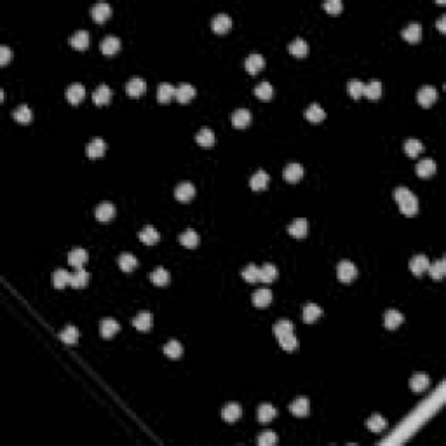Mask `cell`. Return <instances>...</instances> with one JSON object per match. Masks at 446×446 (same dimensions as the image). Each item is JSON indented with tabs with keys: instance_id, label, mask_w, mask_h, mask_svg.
<instances>
[{
	"instance_id": "obj_30",
	"label": "cell",
	"mask_w": 446,
	"mask_h": 446,
	"mask_svg": "<svg viewBox=\"0 0 446 446\" xmlns=\"http://www.w3.org/2000/svg\"><path fill=\"white\" fill-rule=\"evenodd\" d=\"M115 216V206L112 202H101L96 207V218L100 221H110Z\"/></svg>"
},
{
	"instance_id": "obj_58",
	"label": "cell",
	"mask_w": 446,
	"mask_h": 446,
	"mask_svg": "<svg viewBox=\"0 0 446 446\" xmlns=\"http://www.w3.org/2000/svg\"><path fill=\"white\" fill-rule=\"evenodd\" d=\"M11 49L7 46H2L0 47V65H7L11 61Z\"/></svg>"
},
{
	"instance_id": "obj_4",
	"label": "cell",
	"mask_w": 446,
	"mask_h": 446,
	"mask_svg": "<svg viewBox=\"0 0 446 446\" xmlns=\"http://www.w3.org/2000/svg\"><path fill=\"white\" fill-rule=\"evenodd\" d=\"M211 28H213L216 34H227V32L232 28V18L225 13H220L211 20Z\"/></svg>"
},
{
	"instance_id": "obj_42",
	"label": "cell",
	"mask_w": 446,
	"mask_h": 446,
	"mask_svg": "<svg viewBox=\"0 0 446 446\" xmlns=\"http://www.w3.org/2000/svg\"><path fill=\"white\" fill-rule=\"evenodd\" d=\"M363 94H366L370 100H378L382 96V82L380 80H370L368 84H364Z\"/></svg>"
},
{
	"instance_id": "obj_35",
	"label": "cell",
	"mask_w": 446,
	"mask_h": 446,
	"mask_svg": "<svg viewBox=\"0 0 446 446\" xmlns=\"http://www.w3.org/2000/svg\"><path fill=\"white\" fill-rule=\"evenodd\" d=\"M89 39H91V35L87 30H77L70 37V44H72V47H75V49H86V47L89 46Z\"/></svg>"
},
{
	"instance_id": "obj_37",
	"label": "cell",
	"mask_w": 446,
	"mask_h": 446,
	"mask_svg": "<svg viewBox=\"0 0 446 446\" xmlns=\"http://www.w3.org/2000/svg\"><path fill=\"white\" fill-rule=\"evenodd\" d=\"M13 117L18 120V122H21V124H28L32 119H34V112H32V108L28 107V105H20V107L14 108Z\"/></svg>"
},
{
	"instance_id": "obj_56",
	"label": "cell",
	"mask_w": 446,
	"mask_h": 446,
	"mask_svg": "<svg viewBox=\"0 0 446 446\" xmlns=\"http://www.w3.org/2000/svg\"><path fill=\"white\" fill-rule=\"evenodd\" d=\"M277 443V436L274 430H263L258 436V444L260 446H272Z\"/></svg>"
},
{
	"instance_id": "obj_8",
	"label": "cell",
	"mask_w": 446,
	"mask_h": 446,
	"mask_svg": "<svg viewBox=\"0 0 446 446\" xmlns=\"http://www.w3.org/2000/svg\"><path fill=\"white\" fill-rule=\"evenodd\" d=\"M401 35H403L404 40H408V42L415 44L418 42L420 39H422V25L420 23H408L406 27L403 28V32H401Z\"/></svg>"
},
{
	"instance_id": "obj_11",
	"label": "cell",
	"mask_w": 446,
	"mask_h": 446,
	"mask_svg": "<svg viewBox=\"0 0 446 446\" xmlns=\"http://www.w3.org/2000/svg\"><path fill=\"white\" fill-rule=\"evenodd\" d=\"M119 330H120L119 321H115L113 317H105V319L101 321V324H100L101 336H105V338H112V336H115L117 333H119Z\"/></svg>"
},
{
	"instance_id": "obj_38",
	"label": "cell",
	"mask_w": 446,
	"mask_h": 446,
	"mask_svg": "<svg viewBox=\"0 0 446 446\" xmlns=\"http://www.w3.org/2000/svg\"><path fill=\"white\" fill-rule=\"evenodd\" d=\"M174 93H176V87H173L167 82L159 84V87H157V98H159L160 103H167L171 98H174Z\"/></svg>"
},
{
	"instance_id": "obj_6",
	"label": "cell",
	"mask_w": 446,
	"mask_h": 446,
	"mask_svg": "<svg viewBox=\"0 0 446 446\" xmlns=\"http://www.w3.org/2000/svg\"><path fill=\"white\" fill-rule=\"evenodd\" d=\"M91 14H93V20L94 21H98V23H103V21H107L108 18L112 16L110 4H107V2L94 4V6L91 7Z\"/></svg>"
},
{
	"instance_id": "obj_2",
	"label": "cell",
	"mask_w": 446,
	"mask_h": 446,
	"mask_svg": "<svg viewBox=\"0 0 446 446\" xmlns=\"http://www.w3.org/2000/svg\"><path fill=\"white\" fill-rule=\"evenodd\" d=\"M336 276L342 283H352L357 277V269L352 262L349 260H342L336 265Z\"/></svg>"
},
{
	"instance_id": "obj_17",
	"label": "cell",
	"mask_w": 446,
	"mask_h": 446,
	"mask_svg": "<svg viewBox=\"0 0 446 446\" xmlns=\"http://www.w3.org/2000/svg\"><path fill=\"white\" fill-rule=\"evenodd\" d=\"M87 258H89V255H87V251L84 250V248H74V250L70 251V255H68V262H70V265L75 267V269H82L84 263L87 262Z\"/></svg>"
},
{
	"instance_id": "obj_28",
	"label": "cell",
	"mask_w": 446,
	"mask_h": 446,
	"mask_svg": "<svg viewBox=\"0 0 446 446\" xmlns=\"http://www.w3.org/2000/svg\"><path fill=\"white\" fill-rule=\"evenodd\" d=\"M110 98H112V89L107 86V84L98 86L93 93V101L96 105H107L108 101H110Z\"/></svg>"
},
{
	"instance_id": "obj_34",
	"label": "cell",
	"mask_w": 446,
	"mask_h": 446,
	"mask_svg": "<svg viewBox=\"0 0 446 446\" xmlns=\"http://www.w3.org/2000/svg\"><path fill=\"white\" fill-rule=\"evenodd\" d=\"M288 49H290V53L293 54V56H305V54L309 53V42L303 40L302 37H297L288 44Z\"/></svg>"
},
{
	"instance_id": "obj_50",
	"label": "cell",
	"mask_w": 446,
	"mask_h": 446,
	"mask_svg": "<svg viewBox=\"0 0 446 446\" xmlns=\"http://www.w3.org/2000/svg\"><path fill=\"white\" fill-rule=\"evenodd\" d=\"M277 277V269L274 263H265L260 269V281L262 283H272Z\"/></svg>"
},
{
	"instance_id": "obj_32",
	"label": "cell",
	"mask_w": 446,
	"mask_h": 446,
	"mask_svg": "<svg viewBox=\"0 0 446 446\" xmlns=\"http://www.w3.org/2000/svg\"><path fill=\"white\" fill-rule=\"evenodd\" d=\"M269 181H270L269 173H267V171H263V169H258L257 173L251 176L250 185H251V188H253V190H263V188H267Z\"/></svg>"
},
{
	"instance_id": "obj_36",
	"label": "cell",
	"mask_w": 446,
	"mask_h": 446,
	"mask_svg": "<svg viewBox=\"0 0 446 446\" xmlns=\"http://www.w3.org/2000/svg\"><path fill=\"white\" fill-rule=\"evenodd\" d=\"M214 131L209 129V127H202V129H199V133L195 134V141L200 145V147H211V145H214Z\"/></svg>"
},
{
	"instance_id": "obj_51",
	"label": "cell",
	"mask_w": 446,
	"mask_h": 446,
	"mask_svg": "<svg viewBox=\"0 0 446 446\" xmlns=\"http://www.w3.org/2000/svg\"><path fill=\"white\" fill-rule=\"evenodd\" d=\"M277 340H279L281 347H283L284 350H297L298 349V338H297V335H295V331L293 333L279 336Z\"/></svg>"
},
{
	"instance_id": "obj_55",
	"label": "cell",
	"mask_w": 446,
	"mask_h": 446,
	"mask_svg": "<svg viewBox=\"0 0 446 446\" xmlns=\"http://www.w3.org/2000/svg\"><path fill=\"white\" fill-rule=\"evenodd\" d=\"M347 89H349V94L352 98H359V96H363L364 84L361 82V80H357V79H352V80H349V86H347Z\"/></svg>"
},
{
	"instance_id": "obj_52",
	"label": "cell",
	"mask_w": 446,
	"mask_h": 446,
	"mask_svg": "<svg viewBox=\"0 0 446 446\" xmlns=\"http://www.w3.org/2000/svg\"><path fill=\"white\" fill-rule=\"evenodd\" d=\"M255 94H257V96L260 98V100L269 101L270 98H272V94H274V87H272V84H270V82H260L257 87H255Z\"/></svg>"
},
{
	"instance_id": "obj_24",
	"label": "cell",
	"mask_w": 446,
	"mask_h": 446,
	"mask_svg": "<svg viewBox=\"0 0 446 446\" xmlns=\"http://www.w3.org/2000/svg\"><path fill=\"white\" fill-rule=\"evenodd\" d=\"M415 171L418 176L422 178H429L436 173V162L432 159H422L418 164L415 166Z\"/></svg>"
},
{
	"instance_id": "obj_1",
	"label": "cell",
	"mask_w": 446,
	"mask_h": 446,
	"mask_svg": "<svg viewBox=\"0 0 446 446\" xmlns=\"http://www.w3.org/2000/svg\"><path fill=\"white\" fill-rule=\"evenodd\" d=\"M394 199L399 204V209L406 216H413L418 213V199L416 195L408 188V186H397L394 190Z\"/></svg>"
},
{
	"instance_id": "obj_46",
	"label": "cell",
	"mask_w": 446,
	"mask_h": 446,
	"mask_svg": "<svg viewBox=\"0 0 446 446\" xmlns=\"http://www.w3.org/2000/svg\"><path fill=\"white\" fill-rule=\"evenodd\" d=\"M70 276H72V274H68L65 269L54 270V272H53V286L58 288V290L65 288L68 283H70Z\"/></svg>"
},
{
	"instance_id": "obj_26",
	"label": "cell",
	"mask_w": 446,
	"mask_h": 446,
	"mask_svg": "<svg viewBox=\"0 0 446 446\" xmlns=\"http://www.w3.org/2000/svg\"><path fill=\"white\" fill-rule=\"evenodd\" d=\"M133 326L140 331H148L150 326H152V314L147 312V310L138 312L133 319Z\"/></svg>"
},
{
	"instance_id": "obj_20",
	"label": "cell",
	"mask_w": 446,
	"mask_h": 446,
	"mask_svg": "<svg viewBox=\"0 0 446 446\" xmlns=\"http://www.w3.org/2000/svg\"><path fill=\"white\" fill-rule=\"evenodd\" d=\"M244 65H246V70L250 72V74H258V72L265 67V58L258 53H253L246 58V63Z\"/></svg>"
},
{
	"instance_id": "obj_57",
	"label": "cell",
	"mask_w": 446,
	"mask_h": 446,
	"mask_svg": "<svg viewBox=\"0 0 446 446\" xmlns=\"http://www.w3.org/2000/svg\"><path fill=\"white\" fill-rule=\"evenodd\" d=\"M324 9L330 14H338L340 11L343 9V4L342 0H326V2H324Z\"/></svg>"
},
{
	"instance_id": "obj_27",
	"label": "cell",
	"mask_w": 446,
	"mask_h": 446,
	"mask_svg": "<svg viewBox=\"0 0 446 446\" xmlns=\"http://www.w3.org/2000/svg\"><path fill=\"white\" fill-rule=\"evenodd\" d=\"M148 277L153 284H157V286H166V284H169V281H171V274L167 272L164 267H157L155 270L150 272Z\"/></svg>"
},
{
	"instance_id": "obj_31",
	"label": "cell",
	"mask_w": 446,
	"mask_h": 446,
	"mask_svg": "<svg viewBox=\"0 0 446 446\" xmlns=\"http://www.w3.org/2000/svg\"><path fill=\"white\" fill-rule=\"evenodd\" d=\"M119 49H120V39L115 37V35H107V37L101 40V51H103V54L112 56V54H115Z\"/></svg>"
},
{
	"instance_id": "obj_18",
	"label": "cell",
	"mask_w": 446,
	"mask_h": 446,
	"mask_svg": "<svg viewBox=\"0 0 446 446\" xmlns=\"http://www.w3.org/2000/svg\"><path fill=\"white\" fill-rule=\"evenodd\" d=\"M321 316H323V309L319 305H316V303H305L303 305V321L305 323H316Z\"/></svg>"
},
{
	"instance_id": "obj_53",
	"label": "cell",
	"mask_w": 446,
	"mask_h": 446,
	"mask_svg": "<svg viewBox=\"0 0 446 446\" xmlns=\"http://www.w3.org/2000/svg\"><path fill=\"white\" fill-rule=\"evenodd\" d=\"M60 338L63 340L65 343H68V345H70V343H77L79 342V330H77L75 326H72V324H68L60 333Z\"/></svg>"
},
{
	"instance_id": "obj_15",
	"label": "cell",
	"mask_w": 446,
	"mask_h": 446,
	"mask_svg": "<svg viewBox=\"0 0 446 446\" xmlns=\"http://www.w3.org/2000/svg\"><path fill=\"white\" fill-rule=\"evenodd\" d=\"M284 180L290 181V183H297L300 178L303 176V167L302 164L298 162H290L286 167H284Z\"/></svg>"
},
{
	"instance_id": "obj_47",
	"label": "cell",
	"mask_w": 446,
	"mask_h": 446,
	"mask_svg": "<svg viewBox=\"0 0 446 446\" xmlns=\"http://www.w3.org/2000/svg\"><path fill=\"white\" fill-rule=\"evenodd\" d=\"M404 152L409 157H416L423 152V143L416 138H409V140L404 141Z\"/></svg>"
},
{
	"instance_id": "obj_7",
	"label": "cell",
	"mask_w": 446,
	"mask_h": 446,
	"mask_svg": "<svg viewBox=\"0 0 446 446\" xmlns=\"http://www.w3.org/2000/svg\"><path fill=\"white\" fill-rule=\"evenodd\" d=\"M288 232L293 237L302 239V237H305L307 234H309V221H307L305 218H295V220L288 225Z\"/></svg>"
},
{
	"instance_id": "obj_13",
	"label": "cell",
	"mask_w": 446,
	"mask_h": 446,
	"mask_svg": "<svg viewBox=\"0 0 446 446\" xmlns=\"http://www.w3.org/2000/svg\"><path fill=\"white\" fill-rule=\"evenodd\" d=\"M126 91L129 96H141L147 91V82L141 77H133L129 82L126 84Z\"/></svg>"
},
{
	"instance_id": "obj_19",
	"label": "cell",
	"mask_w": 446,
	"mask_h": 446,
	"mask_svg": "<svg viewBox=\"0 0 446 446\" xmlns=\"http://www.w3.org/2000/svg\"><path fill=\"white\" fill-rule=\"evenodd\" d=\"M270 302H272V291L267 290V288H260V290H257L253 293V303H255V307H258V309H265V307H269Z\"/></svg>"
},
{
	"instance_id": "obj_12",
	"label": "cell",
	"mask_w": 446,
	"mask_h": 446,
	"mask_svg": "<svg viewBox=\"0 0 446 446\" xmlns=\"http://www.w3.org/2000/svg\"><path fill=\"white\" fill-rule=\"evenodd\" d=\"M251 122V112L248 108H237L232 113V124L237 129H244Z\"/></svg>"
},
{
	"instance_id": "obj_44",
	"label": "cell",
	"mask_w": 446,
	"mask_h": 446,
	"mask_svg": "<svg viewBox=\"0 0 446 446\" xmlns=\"http://www.w3.org/2000/svg\"><path fill=\"white\" fill-rule=\"evenodd\" d=\"M87 283H89V272L84 269H77L70 276V284L74 288H84Z\"/></svg>"
},
{
	"instance_id": "obj_39",
	"label": "cell",
	"mask_w": 446,
	"mask_h": 446,
	"mask_svg": "<svg viewBox=\"0 0 446 446\" xmlns=\"http://www.w3.org/2000/svg\"><path fill=\"white\" fill-rule=\"evenodd\" d=\"M366 425H368V429L373 430V432H382V430L387 427V420L383 418L380 413H373L370 418L366 420Z\"/></svg>"
},
{
	"instance_id": "obj_48",
	"label": "cell",
	"mask_w": 446,
	"mask_h": 446,
	"mask_svg": "<svg viewBox=\"0 0 446 446\" xmlns=\"http://www.w3.org/2000/svg\"><path fill=\"white\" fill-rule=\"evenodd\" d=\"M427 270H429L430 277H432L434 281H441L444 277V274H446V262L441 258V260L434 262L432 265H429V269H427Z\"/></svg>"
},
{
	"instance_id": "obj_41",
	"label": "cell",
	"mask_w": 446,
	"mask_h": 446,
	"mask_svg": "<svg viewBox=\"0 0 446 446\" xmlns=\"http://www.w3.org/2000/svg\"><path fill=\"white\" fill-rule=\"evenodd\" d=\"M258 420H260L262 423H267V422H270V420L274 418V416L277 415V411H276V408L272 406V404L270 403H262L260 406H258Z\"/></svg>"
},
{
	"instance_id": "obj_59",
	"label": "cell",
	"mask_w": 446,
	"mask_h": 446,
	"mask_svg": "<svg viewBox=\"0 0 446 446\" xmlns=\"http://www.w3.org/2000/svg\"><path fill=\"white\" fill-rule=\"evenodd\" d=\"M437 28H439V32H444V16H441L437 20Z\"/></svg>"
},
{
	"instance_id": "obj_33",
	"label": "cell",
	"mask_w": 446,
	"mask_h": 446,
	"mask_svg": "<svg viewBox=\"0 0 446 446\" xmlns=\"http://www.w3.org/2000/svg\"><path fill=\"white\" fill-rule=\"evenodd\" d=\"M429 383H430V380L425 373H415V375L409 378V387H411L415 392H422V390H425L427 387H429Z\"/></svg>"
},
{
	"instance_id": "obj_14",
	"label": "cell",
	"mask_w": 446,
	"mask_h": 446,
	"mask_svg": "<svg viewBox=\"0 0 446 446\" xmlns=\"http://www.w3.org/2000/svg\"><path fill=\"white\" fill-rule=\"evenodd\" d=\"M241 415H243V408H241L239 403H229L221 411L223 420H225V422H229V423L237 422V420L241 418Z\"/></svg>"
},
{
	"instance_id": "obj_25",
	"label": "cell",
	"mask_w": 446,
	"mask_h": 446,
	"mask_svg": "<svg viewBox=\"0 0 446 446\" xmlns=\"http://www.w3.org/2000/svg\"><path fill=\"white\" fill-rule=\"evenodd\" d=\"M138 237H140L141 243H145V244H148V246H152V244L159 243L160 234H159V230L153 229L152 225H147V227H143V230H141L140 234H138Z\"/></svg>"
},
{
	"instance_id": "obj_45",
	"label": "cell",
	"mask_w": 446,
	"mask_h": 446,
	"mask_svg": "<svg viewBox=\"0 0 446 446\" xmlns=\"http://www.w3.org/2000/svg\"><path fill=\"white\" fill-rule=\"evenodd\" d=\"M164 354L171 359H178V357L183 354V347L178 340H169V342L164 345Z\"/></svg>"
},
{
	"instance_id": "obj_54",
	"label": "cell",
	"mask_w": 446,
	"mask_h": 446,
	"mask_svg": "<svg viewBox=\"0 0 446 446\" xmlns=\"http://www.w3.org/2000/svg\"><path fill=\"white\" fill-rule=\"evenodd\" d=\"M243 277H244V281H248V283H257V281H260V269L251 263V265H248L246 269H243Z\"/></svg>"
},
{
	"instance_id": "obj_9",
	"label": "cell",
	"mask_w": 446,
	"mask_h": 446,
	"mask_svg": "<svg viewBox=\"0 0 446 446\" xmlns=\"http://www.w3.org/2000/svg\"><path fill=\"white\" fill-rule=\"evenodd\" d=\"M430 262L425 255H415V257L409 260V270H411L415 276H422L423 272H427Z\"/></svg>"
},
{
	"instance_id": "obj_49",
	"label": "cell",
	"mask_w": 446,
	"mask_h": 446,
	"mask_svg": "<svg viewBox=\"0 0 446 446\" xmlns=\"http://www.w3.org/2000/svg\"><path fill=\"white\" fill-rule=\"evenodd\" d=\"M293 331H295L293 323H291V321H288V319H279L276 324H274V335H276L277 338H279V336H283V335L293 333Z\"/></svg>"
},
{
	"instance_id": "obj_29",
	"label": "cell",
	"mask_w": 446,
	"mask_h": 446,
	"mask_svg": "<svg viewBox=\"0 0 446 446\" xmlns=\"http://www.w3.org/2000/svg\"><path fill=\"white\" fill-rule=\"evenodd\" d=\"M195 96V87L192 84H180L176 87V93H174V98H176L180 103H186L190 101L192 98Z\"/></svg>"
},
{
	"instance_id": "obj_22",
	"label": "cell",
	"mask_w": 446,
	"mask_h": 446,
	"mask_svg": "<svg viewBox=\"0 0 446 446\" xmlns=\"http://www.w3.org/2000/svg\"><path fill=\"white\" fill-rule=\"evenodd\" d=\"M303 115H305V119H309L310 122H321V120L326 119V112H324V108L317 103L309 105V107L305 108V112H303Z\"/></svg>"
},
{
	"instance_id": "obj_40",
	"label": "cell",
	"mask_w": 446,
	"mask_h": 446,
	"mask_svg": "<svg viewBox=\"0 0 446 446\" xmlns=\"http://www.w3.org/2000/svg\"><path fill=\"white\" fill-rule=\"evenodd\" d=\"M178 239H180V243L183 244L185 248H195L197 244H199V234L192 229H186L185 232L180 234Z\"/></svg>"
},
{
	"instance_id": "obj_21",
	"label": "cell",
	"mask_w": 446,
	"mask_h": 446,
	"mask_svg": "<svg viewBox=\"0 0 446 446\" xmlns=\"http://www.w3.org/2000/svg\"><path fill=\"white\" fill-rule=\"evenodd\" d=\"M105 150H107V143H105L101 138H93V140L87 143V155L91 157V159H96V157H101L105 153Z\"/></svg>"
},
{
	"instance_id": "obj_23",
	"label": "cell",
	"mask_w": 446,
	"mask_h": 446,
	"mask_svg": "<svg viewBox=\"0 0 446 446\" xmlns=\"http://www.w3.org/2000/svg\"><path fill=\"white\" fill-rule=\"evenodd\" d=\"M86 96V89H84L82 84H70L67 89V100L70 101L72 105H77L84 100Z\"/></svg>"
},
{
	"instance_id": "obj_3",
	"label": "cell",
	"mask_w": 446,
	"mask_h": 446,
	"mask_svg": "<svg viewBox=\"0 0 446 446\" xmlns=\"http://www.w3.org/2000/svg\"><path fill=\"white\" fill-rule=\"evenodd\" d=\"M437 98V89L434 86H423L418 89L416 93V101H418L422 107H430V105L436 101Z\"/></svg>"
},
{
	"instance_id": "obj_43",
	"label": "cell",
	"mask_w": 446,
	"mask_h": 446,
	"mask_svg": "<svg viewBox=\"0 0 446 446\" xmlns=\"http://www.w3.org/2000/svg\"><path fill=\"white\" fill-rule=\"evenodd\" d=\"M136 265H138V260L134 255L122 253L119 257V267H120V270H124V272H133V270L136 269Z\"/></svg>"
},
{
	"instance_id": "obj_16",
	"label": "cell",
	"mask_w": 446,
	"mask_h": 446,
	"mask_svg": "<svg viewBox=\"0 0 446 446\" xmlns=\"http://www.w3.org/2000/svg\"><path fill=\"white\" fill-rule=\"evenodd\" d=\"M290 411L297 416H307L310 413V401L307 397H297L295 401H291Z\"/></svg>"
},
{
	"instance_id": "obj_10",
	"label": "cell",
	"mask_w": 446,
	"mask_h": 446,
	"mask_svg": "<svg viewBox=\"0 0 446 446\" xmlns=\"http://www.w3.org/2000/svg\"><path fill=\"white\" fill-rule=\"evenodd\" d=\"M403 321H404L403 314L396 309L387 310L385 316H383V324H385L387 330H396V328H399L401 324H403Z\"/></svg>"
},
{
	"instance_id": "obj_5",
	"label": "cell",
	"mask_w": 446,
	"mask_h": 446,
	"mask_svg": "<svg viewBox=\"0 0 446 446\" xmlns=\"http://www.w3.org/2000/svg\"><path fill=\"white\" fill-rule=\"evenodd\" d=\"M193 195H195V186L190 183V181H181V183H178L176 188H174V197H176L178 200H181V202L192 200Z\"/></svg>"
}]
</instances>
